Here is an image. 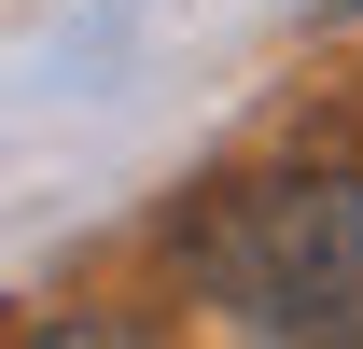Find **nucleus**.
Instances as JSON below:
<instances>
[{
    "label": "nucleus",
    "mask_w": 363,
    "mask_h": 349,
    "mask_svg": "<svg viewBox=\"0 0 363 349\" xmlns=\"http://www.w3.org/2000/svg\"><path fill=\"white\" fill-rule=\"evenodd\" d=\"M182 279L210 294L224 336L363 349V182L350 168H279V182L210 196L182 223Z\"/></svg>",
    "instance_id": "f257e3e1"
}]
</instances>
